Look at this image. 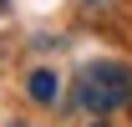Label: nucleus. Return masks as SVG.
I'll use <instances>...</instances> for the list:
<instances>
[{"mask_svg": "<svg viewBox=\"0 0 132 127\" xmlns=\"http://www.w3.org/2000/svg\"><path fill=\"white\" fill-rule=\"evenodd\" d=\"M76 102H81L86 112H117L132 102V66L122 61H92L81 66V76H76Z\"/></svg>", "mask_w": 132, "mask_h": 127, "instance_id": "nucleus-1", "label": "nucleus"}, {"mask_svg": "<svg viewBox=\"0 0 132 127\" xmlns=\"http://www.w3.org/2000/svg\"><path fill=\"white\" fill-rule=\"evenodd\" d=\"M26 92H31V102H41V107H51L56 97H61V81H56V71H31V81H26Z\"/></svg>", "mask_w": 132, "mask_h": 127, "instance_id": "nucleus-2", "label": "nucleus"}, {"mask_svg": "<svg viewBox=\"0 0 132 127\" xmlns=\"http://www.w3.org/2000/svg\"><path fill=\"white\" fill-rule=\"evenodd\" d=\"M15 127H20V122H15Z\"/></svg>", "mask_w": 132, "mask_h": 127, "instance_id": "nucleus-3", "label": "nucleus"}]
</instances>
